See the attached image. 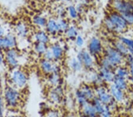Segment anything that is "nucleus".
Instances as JSON below:
<instances>
[{
	"label": "nucleus",
	"mask_w": 133,
	"mask_h": 117,
	"mask_svg": "<svg viewBox=\"0 0 133 117\" xmlns=\"http://www.w3.org/2000/svg\"><path fill=\"white\" fill-rule=\"evenodd\" d=\"M104 24L107 30L118 35L125 33L129 26L122 15L115 11L109 12L105 18Z\"/></svg>",
	"instance_id": "nucleus-1"
},
{
	"label": "nucleus",
	"mask_w": 133,
	"mask_h": 117,
	"mask_svg": "<svg viewBox=\"0 0 133 117\" xmlns=\"http://www.w3.org/2000/svg\"><path fill=\"white\" fill-rule=\"evenodd\" d=\"M3 96L4 104L7 107L11 109H16L20 107L22 100L20 90L9 84L4 88Z\"/></svg>",
	"instance_id": "nucleus-2"
},
{
	"label": "nucleus",
	"mask_w": 133,
	"mask_h": 117,
	"mask_svg": "<svg viewBox=\"0 0 133 117\" xmlns=\"http://www.w3.org/2000/svg\"><path fill=\"white\" fill-rule=\"evenodd\" d=\"M8 80L10 85L22 91L27 86L29 76L25 71L19 67L11 70L8 76Z\"/></svg>",
	"instance_id": "nucleus-3"
},
{
	"label": "nucleus",
	"mask_w": 133,
	"mask_h": 117,
	"mask_svg": "<svg viewBox=\"0 0 133 117\" xmlns=\"http://www.w3.org/2000/svg\"><path fill=\"white\" fill-rule=\"evenodd\" d=\"M103 54L115 69L119 66L124 65L125 63V57L118 52L112 45L106 46L104 48Z\"/></svg>",
	"instance_id": "nucleus-4"
},
{
	"label": "nucleus",
	"mask_w": 133,
	"mask_h": 117,
	"mask_svg": "<svg viewBox=\"0 0 133 117\" xmlns=\"http://www.w3.org/2000/svg\"><path fill=\"white\" fill-rule=\"evenodd\" d=\"M96 97L105 105H108L113 111L117 107V102L115 101L108 90L104 85L95 87Z\"/></svg>",
	"instance_id": "nucleus-5"
},
{
	"label": "nucleus",
	"mask_w": 133,
	"mask_h": 117,
	"mask_svg": "<svg viewBox=\"0 0 133 117\" xmlns=\"http://www.w3.org/2000/svg\"><path fill=\"white\" fill-rule=\"evenodd\" d=\"M5 65L11 69L19 68L20 66V54L16 48L11 49L4 52Z\"/></svg>",
	"instance_id": "nucleus-6"
},
{
	"label": "nucleus",
	"mask_w": 133,
	"mask_h": 117,
	"mask_svg": "<svg viewBox=\"0 0 133 117\" xmlns=\"http://www.w3.org/2000/svg\"><path fill=\"white\" fill-rule=\"evenodd\" d=\"M49 101L55 105H61L65 102V90L62 85L50 87L48 92Z\"/></svg>",
	"instance_id": "nucleus-7"
},
{
	"label": "nucleus",
	"mask_w": 133,
	"mask_h": 117,
	"mask_svg": "<svg viewBox=\"0 0 133 117\" xmlns=\"http://www.w3.org/2000/svg\"><path fill=\"white\" fill-rule=\"evenodd\" d=\"M18 38L14 33L8 31L3 37H0V52L16 48L18 46Z\"/></svg>",
	"instance_id": "nucleus-8"
},
{
	"label": "nucleus",
	"mask_w": 133,
	"mask_h": 117,
	"mask_svg": "<svg viewBox=\"0 0 133 117\" xmlns=\"http://www.w3.org/2000/svg\"><path fill=\"white\" fill-rule=\"evenodd\" d=\"M76 59L82 63L83 68L88 71L94 69L95 65L94 57L87 50L81 49L77 53Z\"/></svg>",
	"instance_id": "nucleus-9"
},
{
	"label": "nucleus",
	"mask_w": 133,
	"mask_h": 117,
	"mask_svg": "<svg viewBox=\"0 0 133 117\" xmlns=\"http://www.w3.org/2000/svg\"><path fill=\"white\" fill-rule=\"evenodd\" d=\"M87 50L94 57L99 56L104 52V46L99 37L93 36L89 39L88 43Z\"/></svg>",
	"instance_id": "nucleus-10"
},
{
	"label": "nucleus",
	"mask_w": 133,
	"mask_h": 117,
	"mask_svg": "<svg viewBox=\"0 0 133 117\" xmlns=\"http://www.w3.org/2000/svg\"><path fill=\"white\" fill-rule=\"evenodd\" d=\"M112 6L114 11L121 14L133 12V1L131 0H114Z\"/></svg>",
	"instance_id": "nucleus-11"
},
{
	"label": "nucleus",
	"mask_w": 133,
	"mask_h": 117,
	"mask_svg": "<svg viewBox=\"0 0 133 117\" xmlns=\"http://www.w3.org/2000/svg\"><path fill=\"white\" fill-rule=\"evenodd\" d=\"M14 33L18 39L25 40L30 35V29L29 25L24 21H18L14 26Z\"/></svg>",
	"instance_id": "nucleus-12"
},
{
	"label": "nucleus",
	"mask_w": 133,
	"mask_h": 117,
	"mask_svg": "<svg viewBox=\"0 0 133 117\" xmlns=\"http://www.w3.org/2000/svg\"><path fill=\"white\" fill-rule=\"evenodd\" d=\"M49 49L52 52L55 62L58 63L64 58L65 49L63 46L59 42H55L49 46Z\"/></svg>",
	"instance_id": "nucleus-13"
},
{
	"label": "nucleus",
	"mask_w": 133,
	"mask_h": 117,
	"mask_svg": "<svg viewBox=\"0 0 133 117\" xmlns=\"http://www.w3.org/2000/svg\"><path fill=\"white\" fill-rule=\"evenodd\" d=\"M32 39L35 43L48 44L51 42V37L45 29H38L33 33Z\"/></svg>",
	"instance_id": "nucleus-14"
},
{
	"label": "nucleus",
	"mask_w": 133,
	"mask_h": 117,
	"mask_svg": "<svg viewBox=\"0 0 133 117\" xmlns=\"http://www.w3.org/2000/svg\"><path fill=\"white\" fill-rule=\"evenodd\" d=\"M44 29L50 36V37H56L58 35L61 34L57 19L55 18H50L48 19V23Z\"/></svg>",
	"instance_id": "nucleus-15"
},
{
	"label": "nucleus",
	"mask_w": 133,
	"mask_h": 117,
	"mask_svg": "<svg viewBox=\"0 0 133 117\" xmlns=\"http://www.w3.org/2000/svg\"><path fill=\"white\" fill-rule=\"evenodd\" d=\"M89 71V72L86 76V79L88 83V84H91L95 87L104 85L105 83L101 77L99 72L95 71L94 69Z\"/></svg>",
	"instance_id": "nucleus-16"
},
{
	"label": "nucleus",
	"mask_w": 133,
	"mask_h": 117,
	"mask_svg": "<svg viewBox=\"0 0 133 117\" xmlns=\"http://www.w3.org/2000/svg\"><path fill=\"white\" fill-rule=\"evenodd\" d=\"M108 90L112 98L118 104L123 103L125 99V92L118 88L113 84H109Z\"/></svg>",
	"instance_id": "nucleus-17"
},
{
	"label": "nucleus",
	"mask_w": 133,
	"mask_h": 117,
	"mask_svg": "<svg viewBox=\"0 0 133 117\" xmlns=\"http://www.w3.org/2000/svg\"><path fill=\"white\" fill-rule=\"evenodd\" d=\"M98 72L105 84H112L115 77L114 70L99 67Z\"/></svg>",
	"instance_id": "nucleus-18"
},
{
	"label": "nucleus",
	"mask_w": 133,
	"mask_h": 117,
	"mask_svg": "<svg viewBox=\"0 0 133 117\" xmlns=\"http://www.w3.org/2000/svg\"><path fill=\"white\" fill-rule=\"evenodd\" d=\"M46 82L50 87H55L63 84V77L62 73H51L47 76Z\"/></svg>",
	"instance_id": "nucleus-19"
},
{
	"label": "nucleus",
	"mask_w": 133,
	"mask_h": 117,
	"mask_svg": "<svg viewBox=\"0 0 133 117\" xmlns=\"http://www.w3.org/2000/svg\"><path fill=\"white\" fill-rule=\"evenodd\" d=\"M55 61H51L42 58L38 63V66L40 71L46 76L52 73L53 65Z\"/></svg>",
	"instance_id": "nucleus-20"
},
{
	"label": "nucleus",
	"mask_w": 133,
	"mask_h": 117,
	"mask_svg": "<svg viewBox=\"0 0 133 117\" xmlns=\"http://www.w3.org/2000/svg\"><path fill=\"white\" fill-rule=\"evenodd\" d=\"M48 19L42 15L36 14L32 17L31 22L34 27L38 29H44L48 23Z\"/></svg>",
	"instance_id": "nucleus-21"
},
{
	"label": "nucleus",
	"mask_w": 133,
	"mask_h": 117,
	"mask_svg": "<svg viewBox=\"0 0 133 117\" xmlns=\"http://www.w3.org/2000/svg\"><path fill=\"white\" fill-rule=\"evenodd\" d=\"M79 88L82 91L85 97L89 101L91 102L94 99V98L96 97L95 89L92 88L89 84H86L83 85Z\"/></svg>",
	"instance_id": "nucleus-22"
},
{
	"label": "nucleus",
	"mask_w": 133,
	"mask_h": 117,
	"mask_svg": "<svg viewBox=\"0 0 133 117\" xmlns=\"http://www.w3.org/2000/svg\"><path fill=\"white\" fill-rule=\"evenodd\" d=\"M112 46L116 49L118 52L121 53L123 56L126 57L129 54V52L127 47L125 44H124L121 40L118 39L114 40Z\"/></svg>",
	"instance_id": "nucleus-23"
},
{
	"label": "nucleus",
	"mask_w": 133,
	"mask_h": 117,
	"mask_svg": "<svg viewBox=\"0 0 133 117\" xmlns=\"http://www.w3.org/2000/svg\"><path fill=\"white\" fill-rule=\"evenodd\" d=\"M75 97L76 103L81 109L87 105V104L90 102V101H89L87 98L85 97V96L83 94V93L81 90L80 88L78 89L75 91Z\"/></svg>",
	"instance_id": "nucleus-24"
},
{
	"label": "nucleus",
	"mask_w": 133,
	"mask_h": 117,
	"mask_svg": "<svg viewBox=\"0 0 133 117\" xmlns=\"http://www.w3.org/2000/svg\"><path fill=\"white\" fill-rule=\"evenodd\" d=\"M64 35L67 39L70 41H74L77 36L79 35L78 27L75 25H70L64 33Z\"/></svg>",
	"instance_id": "nucleus-25"
},
{
	"label": "nucleus",
	"mask_w": 133,
	"mask_h": 117,
	"mask_svg": "<svg viewBox=\"0 0 133 117\" xmlns=\"http://www.w3.org/2000/svg\"><path fill=\"white\" fill-rule=\"evenodd\" d=\"M68 66L72 72L75 73H78L81 72L83 69V66L76 57H72L68 61Z\"/></svg>",
	"instance_id": "nucleus-26"
},
{
	"label": "nucleus",
	"mask_w": 133,
	"mask_h": 117,
	"mask_svg": "<svg viewBox=\"0 0 133 117\" xmlns=\"http://www.w3.org/2000/svg\"><path fill=\"white\" fill-rule=\"evenodd\" d=\"M112 84L116 86L118 88L121 89V90L125 92L129 88V82L127 79H124L123 78L117 77L115 76Z\"/></svg>",
	"instance_id": "nucleus-27"
},
{
	"label": "nucleus",
	"mask_w": 133,
	"mask_h": 117,
	"mask_svg": "<svg viewBox=\"0 0 133 117\" xmlns=\"http://www.w3.org/2000/svg\"><path fill=\"white\" fill-rule=\"evenodd\" d=\"M48 44L34 42L33 45L34 53L38 57H43L47 50L49 49Z\"/></svg>",
	"instance_id": "nucleus-28"
},
{
	"label": "nucleus",
	"mask_w": 133,
	"mask_h": 117,
	"mask_svg": "<svg viewBox=\"0 0 133 117\" xmlns=\"http://www.w3.org/2000/svg\"><path fill=\"white\" fill-rule=\"evenodd\" d=\"M81 114L86 116L87 117H95L98 116V115L96 113V111L92 105L91 102L87 104L85 106L81 108Z\"/></svg>",
	"instance_id": "nucleus-29"
},
{
	"label": "nucleus",
	"mask_w": 133,
	"mask_h": 117,
	"mask_svg": "<svg viewBox=\"0 0 133 117\" xmlns=\"http://www.w3.org/2000/svg\"><path fill=\"white\" fill-rule=\"evenodd\" d=\"M114 72L115 76L117 77L123 78L124 79H127L128 80L130 78V72L128 67L123 66H119L117 67L114 69Z\"/></svg>",
	"instance_id": "nucleus-30"
},
{
	"label": "nucleus",
	"mask_w": 133,
	"mask_h": 117,
	"mask_svg": "<svg viewBox=\"0 0 133 117\" xmlns=\"http://www.w3.org/2000/svg\"><path fill=\"white\" fill-rule=\"evenodd\" d=\"M118 39L125 44L127 47L129 54L133 56V39L132 38L125 37L124 36H120L118 37Z\"/></svg>",
	"instance_id": "nucleus-31"
},
{
	"label": "nucleus",
	"mask_w": 133,
	"mask_h": 117,
	"mask_svg": "<svg viewBox=\"0 0 133 117\" xmlns=\"http://www.w3.org/2000/svg\"><path fill=\"white\" fill-rule=\"evenodd\" d=\"M67 13L71 20H76L79 17V12L76 9V7L74 5H69L67 8Z\"/></svg>",
	"instance_id": "nucleus-32"
},
{
	"label": "nucleus",
	"mask_w": 133,
	"mask_h": 117,
	"mask_svg": "<svg viewBox=\"0 0 133 117\" xmlns=\"http://www.w3.org/2000/svg\"><path fill=\"white\" fill-rule=\"evenodd\" d=\"M91 102L92 104V105L94 106V108H95L96 113L99 115L103 111L105 105L103 104L96 97L94 98V99L92 100Z\"/></svg>",
	"instance_id": "nucleus-33"
},
{
	"label": "nucleus",
	"mask_w": 133,
	"mask_h": 117,
	"mask_svg": "<svg viewBox=\"0 0 133 117\" xmlns=\"http://www.w3.org/2000/svg\"><path fill=\"white\" fill-rule=\"evenodd\" d=\"M44 117H62V112L57 108H51L47 111Z\"/></svg>",
	"instance_id": "nucleus-34"
},
{
	"label": "nucleus",
	"mask_w": 133,
	"mask_h": 117,
	"mask_svg": "<svg viewBox=\"0 0 133 117\" xmlns=\"http://www.w3.org/2000/svg\"><path fill=\"white\" fill-rule=\"evenodd\" d=\"M57 21L61 34H64L66 30L69 27L70 24L66 18H57Z\"/></svg>",
	"instance_id": "nucleus-35"
},
{
	"label": "nucleus",
	"mask_w": 133,
	"mask_h": 117,
	"mask_svg": "<svg viewBox=\"0 0 133 117\" xmlns=\"http://www.w3.org/2000/svg\"><path fill=\"white\" fill-rule=\"evenodd\" d=\"M99 67L104 68H108V69H115V68L113 67V66L111 65L110 62L108 60V59H106L104 56H103L99 61Z\"/></svg>",
	"instance_id": "nucleus-36"
},
{
	"label": "nucleus",
	"mask_w": 133,
	"mask_h": 117,
	"mask_svg": "<svg viewBox=\"0 0 133 117\" xmlns=\"http://www.w3.org/2000/svg\"><path fill=\"white\" fill-rule=\"evenodd\" d=\"M75 44L77 47L82 49L85 45V39L82 35H79L74 40Z\"/></svg>",
	"instance_id": "nucleus-37"
},
{
	"label": "nucleus",
	"mask_w": 133,
	"mask_h": 117,
	"mask_svg": "<svg viewBox=\"0 0 133 117\" xmlns=\"http://www.w3.org/2000/svg\"><path fill=\"white\" fill-rule=\"evenodd\" d=\"M99 117H113L112 111L109 107L108 105L105 106V108L103 111L99 115Z\"/></svg>",
	"instance_id": "nucleus-38"
},
{
	"label": "nucleus",
	"mask_w": 133,
	"mask_h": 117,
	"mask_svg": "<svg viewBox=\"0 0 133 117\" xmlns=\"http://www.w3.org/2000/svg\"><path fill=\"white\" fill-rule=\"evenodd\" d=\"M56 14L58 16V18H65L68 15L67 9L64 8L63 6H60L56 10Z\"/></svg>",
	"instance_id": "nucleus-39"
},
{
	"label": "nucleus",
	"mask_w": 133,
	"mask_h": 117,
	"mask_svg": "<svg viewBox=\"0 0 133 117\" xmlns=\"http://www.w3.org/2000/svg\"><path fill=\"white\" fill-rule=\"evenodd\" d=\"M128 25H133V12L121 14Z\"/></svg>",
	"instance_id": "nucleus-40"
},
{
	"label": "nucleus",
	"mask_w": 133,
	"mask_h": 117,
	"mask_svg": "<svg viewBox=\"0 0 133 117\" xmlns=\"http://www.w3.org/2000/svg\"><path fill=\"white\" fill-rule=\"evenodd\" d=\"M42 57L43 59H46V60H48L51 61H55L54 57H53V53L51 52V50L49 49H49L46 51V53H44Z\"/></svg>",
	"instance_id": "nucleus-41"
},
{
	"label": "nucleus",
	"mask_w": 133,
	"mask_h": 117,
	"mask_svg": "<svg viewBox=\"0 0 133 117\" xmlns=\"http://www.w3.org/2000/svg\"><path fill=\"white\" fill-rule=\"evenodd\" d=\"M8 32V29L5 25L0 23V37H3Z\"/></svg>",
	"instance_id": "nucleus-42"
},
{
	"label": "nucleus",
	"mask_w": 133,
	"mask_h": 117,
	"mask_svg": "<svg viewBox=\"0 0 133 117\" xmlns=\"http://www.w3.org/2000/svg\"><path fill=\"white\" fill-rule=\"evenodd\" d=\"M1 52H0V67H2L5 65V61L4 54H2Z\"/></svg>",
	"instance_id": "nucleus-43"
},
{
	"label": "nucleus",
	"mask_w": 133,
	"mask_h": 117,
	"mask_svg": "<svg viewBox=\"0 0 133 117\" xmlns=\"http://www.w3.org/2000/svg\"><path fill=\"white\" fill-rule=\"evenodd\" d=\"M4 102L3 99V91L0 90V106L4 105Z\"/></svg>",
	"instance_id": "nucleus-44"
},
{
	"label": "nucleus",
	"mask_w": 133,
	"mask_h": 117,
	"mask_svg": "<svg viewBox=\"0 0 133 117\" xmlns=\"http://www.w3.org/2000/svg\"><path fill=\"white\" fill-rule=\"evenodd\" d=\"M65 117H76V116L74 114L70 113V114H68L67 115H66Z\"/></svg>",
	"instance_id": "nucleus-45"
},
{
	"label": "nucleus",
	"mask_w": 133,
	"mask_h": 117,
	"mask_svg": "<svg viewBox=\"0 0 133 117\" xmlns=\"http://www.w3.org/2000/svg\"><path fill=\"white\" fill-rule=\"evenodd\" d=\"M60 1H62V3H70V1H71V0H60Z\"/></svg>",
	"instance_id": "nucleus-46"
},
{
	"label": "nucleus",
	"mask_w": 133,
	"mask_h": 117,
	"mask_svg": "<svg viewBox=\"0 0 133 117\" xmlns=\"http://www.w3.org/2000/svg\"><path fill=\"white\" fill-rule=\"evenodd\" d=\"M1 67H0V80H1Z\"/></svg>",
	"instance_id": "nucleus-47"
},
{
	"label": "nucleus",
	"mask_w": 133,
	"mask_h": 117,
	"mask_svg": "<svg viewBox=\"0 0 133 117\" xmlns=\"http://www.w3.org/2000/svg\"><path fill=\"white\" fill-rule=\"evenodd\" d=\"M79 117H86L85 115H82V114H81L80 116H79Z\"/></svg>",
	"instance_id": "nucleus-48"
},
{
	"label": "nucleus",
	"mask_w": 133,
	"mask_h": 117,
	"mask_svg": "<svg viewBox=\"0 0 133 117\" xmlns=\"http://www.w3.org/2000/svg\"><path fill=\"white\" fill-rule=\"evenodd\" d=\"M14 117H24V116H23L21 115H17V116H15Z\"/></svg>",
	"instance_id": "nucleus-49"
},
{
	"label": "nucleus",
	"mask_w": 133,
	"mask_h": 117,
	"mask_svg": "<svg viewBox=\"0 0 133 117\" xmlns=\"http://www.w3.org/2000/svg\"><path fill=\"white\" fill-rule=\"evenodd\" d=\"M131 97H132V99H133V92H132V96H131Z\"/></svg>",
	"instance_id": "nucleus-50"
},
{
	"label": "nucleus",
	"mask_w": 133,
	"mask_h": 117,
	"mask_svg": "<svg viewBox=\"0 0 133 117\" xmlns=\"http://www.w3.org/2000/svg\"><path fill=\"white\" fill-rule=\"evenodd\" d=\"M74 1H79V0H74Z\"/></svg>",
	"instance_id": "nucleus-51"
}]
</instances>
